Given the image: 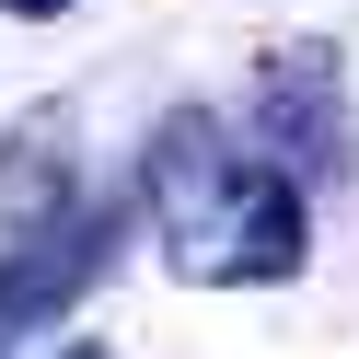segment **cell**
Instances as JSON below:
<instances>
[{"label": "cell", "instance_id": "obj_3", "mask_svg": "<svg viewBox=\"0 0 359 359\" xmlns=\"http://www.w3.org/2000/svg\"><path fill=\"white\" fill-rule=\"evenodd\" d=\"M255 116L278 128V151L302 174H348V93H336V58L325 47H266Z\"/></svg>", "mask_w": 359, "mask_h": 359}, {"label": "cell", "instance_id": "obj_2", "mask_svg": "<svg viewBox=\"0 0 359 359\" xmlns=\"http://www.w3.org/2000/svg\"><path fill=\"white\" fill-rule=\"evenodd\" d=\"M104 255H116V220L104 209H70V220H47V232H12V255H0V359L24 348V336H47L58 313L104 278Z\"/></svg>", "mask_w": 359, "mask_h": 359}, {"label": "cell", "instance_id": "obj_1", "mask_svg": "<svg viewBox=\"0 0 359 359\" xmlns=\"http://www.w3.org/2000/svg\"><path fill=\"white\" fill-rule=\"evenodd\" d=\"M140 197H151L163 266L197 278V290H278V278H302V255H313L302 186H290L266 151H243L209 104H174V116L151 128Z\"/></svg>", "mask_w": 359, "mask_h": 359}, {"label": "cell", "instance_id": "obj_4", "mask_svg": "<svg viewBox=\"0 0 359 359\" xmlns=\"http://www.w3.org/2000/svg\"><path fill=\"white\" fill-rule=\"evenodd\" d=\"M0 12H24V24H47V12H70V0H0Z\"/></svg>", "mask_w": 359, "mask_h": 359}, {"label": "cell", "instance_id": "obj_5", "mask_svg": "<svg viewBox=\"0 0 359 359\" xmlns=\"http://www.w3.org/2000/svg\"><path fill=\"white\" fill-rule=\"evenodd\" d=\"M58 359H104V348H58Z\"/></svg>", "mask_w": 359, "mask_h": 359}]
</instances>
